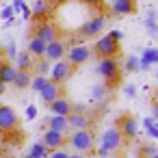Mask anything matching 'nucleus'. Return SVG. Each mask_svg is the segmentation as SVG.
<instances>
[{"label": "nucleus", "instance_id": "ddd939ff", "mask_svg": "<svg viewBox=\"0 0 158 158\" xmlns=\"http://www.w3.org/2000/svg\"><path fill=\"white\" fill-rule=\"evenodd\" d=\"M65 119H67V128H72V130H87V128H91V119H89L87 113H80V110L72 108V113Z\"/></svg>", "mask_w": 158, "mask_h": 158}, {"label": "nucleus", "instance_id": "f03ea898", "mask_svg": "<svg viewBox=\"0 0 158 158\" xmlns=\"http://www.w3.org/2000/svg\"><path fill=\"white\" fill-rule=\"evenodd\" d=\"M121 143H123V139H121V134H119V130H117L115 126L108 128V130H104V134L100 136V149H98V156H100V158H106L108 154L117 152V149L121 147Z\"/></svg>", "mask_w": 158, "mask_h": 158}, {"label": "nucleus", "instance_id": "f257e3e1", "mask_svg": "<svg viewBox=\"0 0 158 158\" xmlns=\"http://www.w3.org/2000/svg\"><path fill=\"white\" fill-rule=\"evenodd\" d=\"M67 143L72 145V149H76L78 154H87L93 149L95 145V132L91 128L87 130H74L72 136H67Z\"/></svg>", "mask_w": 158, "mask_h": 158}, {"label": "nucleus", "instance_id": "a19ab883", "mask_svg": "<svg viewBox=\"0 0 158 158\" xmlns=\"http://www.w3.org/2000/svg\"><path fill=\"white\" fill-rule=\"evenodd\" d=\"M5 89H7V85H5L2 80H0V95H2V93H5Z\"/></svg>", "mask_w": 158, "mask_h": 158}, {"label": "nucleus", "instance_id": "72a5a7b5", "mask_svg": "<svg viewBox=\"0 0 158 158\" xmlns=\"http://www.w3.org/2000/svg\"><path fill=\"white\" fill-rule=\"evenodd\" d=\"M67 156H69V154H67L65 149H54V152H52L48 158H67Z\"/></svg>", "mask_w": 158, "mask_h": 158}, {"label": "nucleus", "instance_id": "37998d69", "mask_svg": "<svg viewBox=\"0 0 158 158\" xmlns=\"http://www.w3.org/2000/svg\"><path fill=\"white\" fill-rule=\"evenodd\" d=\"M56 2H59V5H61V2H67V0H56Z\"/></svg>", "mask_w": 158, "mask_h": 158}, {"label": "nucleus", "instance_id": "39448f33", "mask_svg": "<svg viewBox=\"0 0 158 158\" xmlns=\"http://www.w3.org/2000/svg\"><path fill=\"white\" fill-rule=\"evenodd\" d=\"M91 52H95L100 59H113V56L119 52V44L113 41L108 35H104V37H100V39L95 41V46L91 48Z\"/></svg>", "mask_w": 158, "mask_h": 158}, {"label": "nucleus", "instance_id": "5701e85b", "mask_svg": "<svg viewBox=\"0 0 158 158\" xmlns=\"http://www.w3.org/2000/svg\"><path fill=\"white\" fill-rule=\"evenodd\" d=\"M139 63H143V65H156L158 63V50L156 48H147V50H143V56L139 59Z\"/></svg>", "mask_w": 158, "mask_h": 158}, {"label": "nucleus", "instance_id": "ea45409f", "mask_svg": "<svg viewBox=\"0 0 158 158\" xmlns=\"http://www.w3.org/2000/svg\"><path fill=\"white\" fill-rule=\"evenodd\" d=\"M67 158H87V156H85V154H69Z\"/></svg>", "mask_w": 158, "mask_h": 158}, {"label": "nucleus", "instance_id": "cd10ccee", "mask_svg": "<svg viewBox=\"0 0 158 158\" xmlns=\"http://www.w3.org/2000/svg\"><path fill=\"white\" fill-rule=\"evenodd\" d=\"M123 72H128V74L139 72V56H128L126 63H123Z\"/></svg>", "mask_w": 158, "mask_h": 158}, {"label": "nucleus", "instance_id": "aec40b11", "mask_svg": "<svg viewBox=\"0 0 158 158\" xmlns=\"http://www.w3.org/2000/svg\"><path fill=\"white\" fill-rule=\"evenodd\" d=\"M48 13H50L48 0H37V2L33 5V9H31V18H37V20H44V18H48Z\"/></svg>", "mask_w": 158, "mask_h": 158}, {"label": "nucleus", "instance_id": "e433bc0d", "mask_svg": "<svg viewBox=\"0 0 158 158\" xmlns=\"http://www.w3.org/2000/svg\"><path fill=\"white\" fill-rule=\"evenodd\" d=\"M11 7H13V11H20V9L24 7V0H13V5H11Z\"/></svg>", "mask_w": 158, "mask_h": 158}, {"label": "nucleus", "instance_id": "a211bd4d", "mask_svg": "<svg viewBox=\"0 0 158 158\" xmlns=\"http://www.w3.org/2000/svg\"><path fill=\"white\" fill-rule=\"evenodd\" d=\"M33 59H44V52H46V44L41 41V39H37V37H33L31 39V44H28V50H26Z\"/></svg>", "mask_w": 158, "mask_h": 158}, {"label": "nucleus", "instance_id": "c03bdc74", "mask_svg": "<svg viewBox=\"0 0 158 158\" xmlns=\"http://www.w3.org/2000/svg\"><path fill=\"white\" fill-rule=\"evenodd\" d=\"M24 158H35V156H28V154H26V156H24Z\"/></svg>", "mask_w": 158, "mask_h": 158}, {"label": "nucleus", "instance_id": "20e7f679", "mask_svg": "<svg viewBox=\"0 0 158 158\" xmlns=\"http://www.w3.org/2000/svg\"><path fill=\"white\" fill-rule=\"evenodd\" d=\"M106 2V11L113 18H123L136 11V2L134 0H104Z\"/></svg>", "mask_w": 158, "mask_h": 158}, {"label": "nucleus", "instance_id": "c9c22d12", "mask_svg": "<svg viewBox=\"0 0 158 158\" xmlns=\"http://www.w3.org/2000/svg\"><path fill=\"white\" fill-rule=\"evenodd\" d=\"M26 117H28V119H35V117H37V108H35V106H28V108H26Z\"/></svg>", "mask_w": 158, "mask_h": 158}, {"label": "nucleus", "instance_id": "6ab92c4d", "mask_svg": "<svg viewBox=\"0 0 158 158\" xmlns=\"http://www.w3.org/2000/svg\"><path fill=\"white\" fill-rule=\"evenodd\" d=\"M31 67H33V56H31L26 50L18 52V54H15V69L26 72V69H31Z\"/></svg>", "mask_w": 158, "mask_h": 158}, {"label": "nucleus", "instance_id": "a878e982", "mask_svg": "<svg viewBox=\"0 0 158 158\" xmlns=\"http://www.w3.org/2000/svg\"><path fill=\"white\" fill-rule=\"evenodd\" d=\"M48 154H50V152L41 145V141H39V143H33V145H31V152H28V156H35V158H48Z\"/></svg>", "mask_w": 158, "mask_h": 158}, {"label": "nucleus", "instance_id": "2f4dec72", "mask_svg": "<svg viewBox=\"0 0 158 158\" xmlns=\"http://www.w3.org/2000/svg\"><path fill=\"white\" fill-rule=\"evenodd\" d=\"M13 13H15V11H13V7H5V9H2V13H0V15H2V18L7 20V22H11Z\"/></svg>", "mask_w": 158, "mask_h": 158}, {"label": "nucleus", "instance_id": "58836bf2", "mask_svg": "<svg viewBox=\"0 0 158 158\" xmlns=\"http://www.w3.org/2000/svg\"><path fill=\"white\" fill-rule=\"evenodd\" d=\"M20 11H22V13H24V15H22V18H24V20H31V9H28V7H22V9H20Z\"/></svg>", "mask_w": 158, "mask_h": 158}, {"label": "nucleus", "instance_id": "423d86ee", "mask_svg": "<svg viewBox=\"0 0 158 158\" xmlns=\"http://www.w3.org/2000/svg\"><path fill=\"white\" fill-rule=\"evenodd\" d=\"M115 128L119 130V134H121V139H128V141H132L136 134H139V121L132 117V115H121L119 119H117V123H115Z\"/></svg>", "mask_w": 158, "mask_h": 158}, {"label": "nucleus", "instance_id": "1a4fd4ad", "mask_svg": "<svg viewBox=\"0 0 158 158\" xmlns=\"http://www.w3.org/2000/svg\"><path fill=\"white\" fill-rule=\"evenodd\" d=\"M20 126L18 113L11 106H2L0 104V132H13Z\"/></svg>", "mask_w": 158, "mask_h": 158}, {"label": "nucleus", "instance_id": "7ed1b4c3", "mask_svg": "<svg viewBox=\"0 0 158 158\" xmlns=\"http://www.w3.org/2000/svg\"><path fill=\"white\" fill-rule=\"evenodd\" d=\"M95 72L104 78V85H106L108 89H113L115 82L119 80V63L115 61V56H113V59H100Z\"/></svg>", "mask_w": 158, "mask_h": 158}, {"label": "nucleus", "instance_id": "f3484780", "mask_svg": "<svg viewBox=\"0 0 158 158\" xmlns=\"http://www.w3.org/2000/svg\"><path fill=\"white\" fill-rule=\"evenodd\" d=\"M15 74H18V69H15V65H11V63H0V80H2L5 85H13V78H15Z\"/></svg>", "mask_w": 158, "mask_h": 158}, {"label": "nucleus", "instance_id": "f704fd0d", "mask_svg": "<svg viewBox=\"0 0 158 158\" xmlns=\"http://www.w3.org/2000/svg\"><path fill=\"white\" fill-rule=\"evenodd\" d=\"M123 93H126L128 98H134V95H136V87H134V85H128V87L123 89Z\"/></svg>", "mask_w": 158, "mask_h": 158}, {"label": "nucleus", "instance_id": "c85d7f7f", "mask_svg": "<svg viewBox=\"0 0 158 158\" xmlns=\"http://www.w3.org/2000/svg\"><path fill=\"white\" fill-rule=\"evenodd\" d=\"M35 67H37V76H46V74H50L52 63H50V61H46V59H39Z\"/></svg>", "mask_w": 158, "mask_h": 158}, {"label": "nucleus", "instance_id": "79ce46f5", "mask_svg": "<svg viewBox=\"0 0 158 158\" xmlns=\"http://www.w3.org/2000/svg\"><path fill=\"white\" fill-rule=\"evenodd\" d=\"M149 158H158V152H156V154H152V156H149Z\"/></svg>", "mask_w": 158, "mask_h": 158}, {"label": "nucleus", "instance_id": "2eb2a0df", "mask_svg": "<svg viewBox=\"0 0 158 158\" xmlns=\"http://www.w3.org/2000/svg\"><path fill=\"white\" fill-rule=\"evenodd\" d=\"M39 95H41V100H44L46 104H50V102H54V100L63 98V87H61V85H54V82H50V80H48V85L39 91Z\"/></svg>", "mask_w": 158, "mask_h": 158}, {"label": "nucleus", "instance_id": "9d476101", "mask_svg": "<svg viewBox=\"0 0 158 158\" xmlns=\"http://www.w3.org/2000/svg\"><path fill=\"white\" fill-rule=\"evenodd\" d=\"M72 72H74V67L67 63V61H56V63H52V67H50V82H54V85H61V82H65L69 76H72Z\"/></svg>", "mask_w": 158, "mask_h": 158}, {"label": "nucleus", "instance_id": "473e14b6", "mask_svg": "<svg viewBox=\"0 0 158 158\" xmlns=\"http://www.w3.org/2000/svg\"><path fill=\"white\" fill-rule=\"evenodd\" d=\"M106 35H108V37H110L113 41H117V44H119V41L123 39V33H121V31H110V33H106Z\"/></svg>", "mask_w": 158, "mask_h": 158}, {"label": "nucleus", "instance_id": "0eeeda50", "mask_svg": "<svg viewBox=\"0 0 158 158\" xmlns=\"http://www.w3.org/2000/svg\"><path fill=\"white\" fill-rule=\"evenodd\" d=\"M104 28H106V15L98 13V15H93L89 22L82 24L80 35H82L85 39H91V37H98L100 33H104Z\"/></svg>", "mask_w": 158, "mask_h": 158}, {"label": "nucleus", "instance_id": "c756f323", "mask_svg": "<svg viewBox=\"0 0 158 158\" xmlns=\"http://www.w3.org/2000/svg\"><path fill=\"white\" fill-rule=\"evenodd\" d=\"M139 152H141V158H149V156H152V154H156L158 149H156L152 143H143V145L139 147Z\"/></svg>", "mask_w": 158, "mask_h": 158}, {"label": "nucleus", "instance_id": "7c9ffc66", "mask_svg": "<svg viewBox=\"0 0 158 158\" xmlns=\"http://www.w3.org/2000/svg\"><path fill=\"white\" fill-rule=\"evenodd\" d=\"M145 26L149 28V35H152V37H156V24H154V13H149V15H147V20H145Z\"/></svg>", "mask_w": 158, "mask_h": 158}, {"label": "nucleus", "instance_id": "dca6fc26", "mask_svg": "<svg viewBox=\"0 0 158 158\" xmlns=\"http://www.w3.org/2000/svg\"><path fill=\"white\" fill-rule=\"evenodd\" d=\"M48 106H50V110H52L54 117H67V115L72 113V102H69L65 95L59 98V100H54V102H50Z\"/></svg>", "mask_w": 158, "mask_h": 158}, {"label": "nucleus", "instance_id": "6e6552de", "mask_svg": "<svg viewBox=\"0 0 158 158\" xmlns=\"http://www.w3.org/2000/svg\"><path fill=\"white\" fill-rule=\"evenodd\" d=\"M91 48L89 46H72L69 50H65V56H67V63L72 67H78V65H85L89 59H91Z\"/></svg>", "mask_w": 158, "mask_h": 158}, {"label": "nucleus", "instance_id": "bb28decb", "mask_svg": "<svg viewBox=\"0 0 158 158\" xmlns=\"http://www.w3.org/2000/svg\"><path fill=\"white\" fill-rule=\"evenodd\" d=\"M46 85H48V78H46V76H33V80H31V89H33L35 93H39Z\"/></svg>", "mask_w": 158, "mask_h": 158}, {"label": "nucleus", "instance_id": "9b49d317", "mask_svg": "<svg viewBox=\"0 0 158 158\" xmlns=\"http://www.w3.org/2000/svg\"><path fill=\"white\" fill-rule=\"evenodd\" d=\"M65 50H67L65 41H63V39H54V41L46 44L44 59H46V61H50V63H56V61H61V59L65 56Z\"/></svg>", "mask_w": 158, "mask_h": 158}, {"label": "nucleus", "instance_id": "f8f14e48", "mask_svg": "<svg viewBox=\"0 0 158 158\" xmlns=\"http://www.w3.org/2000/svg\"><path fill=\"white\" fill-rule=\"evenodd\" d=\"M65 143H67V136L61 134V132H54V130H46V134H44V139H41V145H44L48 152L63 149Z\"/></svg>", "mask_w": 158, "mask_h": 158}, {"label": "nucleus", "instance_id": "393cba45", "mask_svg": "<svg viewBox=\"0 0 158 158\" xmlns=\"http://www.w3.org/2000/svg\"><path fill=\"white\" fill-rule=\"evenodd\" d=\"M143 128H145V132L149 134V139H158V126H156V119H154V117L143 119Z\"/></svg>", "mask_w": 158, "mask_h": 158}, {"label": "nucleus", "instance_id": "4c0bfd02", "mask_svg": "<svg viewBox=\"0 0 158 158\" xmlns=\"http://www.w3.org/2000/svg\"><path fill=\"white\" fill-rule=\"evenodd\" d=\"M82 2H87L89 7H98V5H102L104 0H82Z\"/></svg>", "mask_w": 158, "mask_h": 158}, {"label": "nucleus", "instance_id": "4be33fe9", "mask_svg": "<svg viewBox=\"0 0 158 158\" xmlns=\"http://www.w3.org/2000/svg\"><path fill=\"white\" fill-rule=\"evenodd\" d=\"M48 130H54V132H61V134H65L69 128H67V119L65 117H50L48 119Z\"/></svg>", "mask_w": 158, "mask_h": 158}, {"label": "nucleus", "instance_id": "4468645a", "mask_svg": "<svg viewBox=\"0 0 158 158\" xmlns=\"http://www.w3.org/2000/svg\"><path fill=\"white\" fill-rule=\"evenodd\" d=\"M35 37L41 39L44 44H50V41L59 39V31H56L54 24H50V22H41V24L35 26Z\"/></svg>", "mask_w": 158, "mask_h": 158}, {"label": "nucleus", "instance_id": "b1692460", "mask_svg": "<svg viewBox=\"0 0 158 158\" xmlns=\"http://www.w3.org/2000/svg\"><path fill=\"white\" fill-rule=\"evenodd\" d=\"M91 95H93L95 102H102V100H106V95H108V87H106L104 82H100V85H95V87L91 89Z\"/></svg>", "mask_w": 158, "mask_h": 158}, {"label": "nucleus", "instance_id": "412c9836", "mask_svg": "<svg viewBox=\"0 0 158 158\" xmlns=\"http://www.w3.org/2000/svg\"><path fill=\"white\" fill-rule=\"evenodd\" d=\"M31 80H33L31 69H26V72H20L18 69V74L13 78V85H15V89H26V87H31Z\"/></svg>", "mask_w": 158, "mask_h": 158}]
</instances>
